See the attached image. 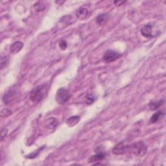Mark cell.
<instances>
[{"label":"cell","instance_id":"1","mask_svg":"<svg viewBox=\"0 0 166 166\" xmlns=\"http://www.w3.org/2000/svg\"><path fill=\"white\" fill-rule=\"evenodd\" d=\"M46 92L47 86L45 84L38 86L31 91L29 96V99L32 102L38 103V102H40L44 99Z\"/></svg>","mask_w":166,"mask_h":166},{"label":"cell","instance_id":"2","mask_svg":"<svg viewBox=\"0 0 166 166\" xmlns=\"http://www.w3.org/2000/svg\"><path fill=\"white\" fill-rule=\"evenodd\" d=\"M129 151L135 156H144L147 153V147L143 141H138L129 145Z\"/></svg>","mask_w":166,"mask_h":166},{"label":"cell","instance_id":"3","mask_svg":"<svg viewBox=\"0 0 166 166\" xmlns=\"http://www.w3.org/2000/svg\"><path fill=\"white\" fill-rule=\"evenodd\" d=\"M71 97L69 91L66 88H60L57 92L55 96V100L59 105H64Z\"/></svg>","mask_w":166,"mask_h":166},{"label":"cell","instance_id":"4","mask_svg":"<svg viewBox=\"0 0 166 166\" xmlns=\"http://www.w3.org/2000/svg\"><path fill=\"white\" fill-rule=\"evenodd\" d=\"M121 56V54L117 53L116 51L112 50H108L106 51L103 55V60L105 62L109 63L114 62L118 59H120Z\"/></svg>","mask_w":166,"mask_h":166},{"label":"cell","instance_id":"5","mask_svg":"<svg viewBox=\"0 0 166 166\" xmlns=\"http://www.w3.org/2000/svg\"><path fill=\"white\" fill-rule=\"evenodd\" d=\"M129 145H126L125 141H121L114 147L112 152L115 155L123 154L126 152L129 151Z\"/></svg>","mask_w":166,"mask_h":166},{"label":"cell","instance_id":"6","mask_svg":"<svg viewBox=\"0 0 166 166\" xmlns=\"http://www.w3.org/2000/svg\"><path fill=\"white\" fill-rule=\"evenodd\" d=\"M141 33L144 37L151 38L153 37V26L151 23H148L145 25L141 29Z\"/></svg>","mask_w":166,"mask_h":166},{"label":"cell","instance_id":"7","mask_svg":"<svg viewBox=\"0 0 166 166\" xmlns=\"http://www.w3.org/2000/svg\"><path fill=\"white\" fill-rule=\"evenodd\" d=\"M89 15H90L89 10L87 9V8L84 7H81V8H79L76 12L77 17L81 20H83L88 18L89 17Z\"/></svg>","mask_w":166,"mask_h":166},{"label":"cell","instance_id":"8","mask_svg":"<svg viewBox=\"0 0 166 166\" xmlns=\"http://www.w3.org/2000/svg\"><path fill=\"white\" fill-rule=\"evenodd\" d=\"M16 95V92L13 90H10L6 93L4 94L3 96L2 100L5 105H9L11 102H12V101L14 99V97Z\"/></svg>","mask_w":166,"mask_h":166},{"label":"cell","instance_id":"9","mask_svg":"<svg viewBox=\"0 0 166 166\" xmlns=\"http://www.w3.org/2000/svg\"><path fill=\"white\" fill-rule=\"evenodd\" d=\"M106 158V154L103 152H97V153L95 155H92L88 160V162L90 163H93L96 162L101 161L104 160Z\"/></svg>","mask_w":166,"mask_h":166},{"label":"cell","instance_id":"10","mask_svg":"<svg viewBox=\"0 0 166 166\" xmlns=\"http://www.w3.org/2000/svg\"><path fill=\"white\" fill-rule=\"evenodd\" d=\"M108 18H109V16L108 14H106V13L101 14L97 16L96 21L97 25L102 26L105 25L107 23Z\"/></svg>","mask_w":166,"mask_h":166},{"label":"cell","instance_id":"11","mask_svg":"<svg viewBox=\"0 0 166 166\" xmlns=\"http://www.w3.org/2000/svg\"><path fill=\"white\" fill-rule=\"evenodd\" d=\"M44 125L46 128L53 129L57 126L58 121L57 120V119H55L54 117H50L45 121Z\"/></svg>","mask_w":166,"mask_h":166},{"label":"cell","instance_id":"12","mask_svg":"<svg viewBox=\"0 0 166 166\" xmlns=\"http://www.w3.org/2000/svg\"><path fill=\"white\" fill-rule=\"evenodd\" d=\"M23 47V44L20 41L16 42L14 44H12V45L11 46V49H10L11 52L12 54H17L19 53L20 50H21Z\"/></svg>","mask_w":166,"mask_h":166},{"label":"cell","instance_id":"13","mask_svg":"<svg viewBox=\"0 0 166 166\" xmlns=\"http://www.w3.org/2000/svg\"><path fill=\"white\" fill-rule=\"evenodd\" d=\"M80 120H81L80 116H78L70 117L66 121V124L68 126H69V127H72V126H75L78 122H79Z\"/></svg>","mask_w":166,"mask_h":166},{"label":"cell","instance_id":"14","mask_svg":"<svg viewBox=\"0 0 166 166\" xmlns=\"http://www.w3.org/2000/svg\"><path fill=\"white\" fill-rule=\"evenodd\" d=\"M164 102H165V101L164 99L159 100L157 101H152L150 102L149 107L151 110H156L157 109H159L161 106H162L164 104Z\"/></svg>","mask_w":166,"mask_h":166},{"label":"cell","instance_id":"15","mask_svg":"<svg viewBox=\"0 0 166 166\" xmlns=\"http://www.w3.org/2000/svg\"><path fill=\"white\" fill-rule=\"evenodd\" d=\"M164 116V113L162 111H158L156 113H154L152 117L150 119V122L151 123H155L160 120V118H162V116Z\"/></svg>","mask_w":166,"mask_h":166},{"label":"cell","instance_id":"16","mask_svg":"<svg viewBox=\"0 0 166 166\" xmlns=\"http://www.w3.org/2000/svg\"><path fill=\"white\" fill-rule=\"evenodd\" d=\"M84 101L87 105H92L95 101V97L93 94H87L84 97Z\"/></svg>","mask_w":166,"mask_h":166},{"label":"cell","instance_id":"17","mask_svg":"<svg viewBox=\"0 0 166 166\" xmlns=\"http://www.w3.org/2000/svg\"><path fill=\"white\" fill-rule=\"evenodd\" d=\"M40 150H42V147L39 149L38 150H37V151H35V152H33V153H31V154L27 155V156H26V158H27V159H35V158L36 157V156L38 155V154L40 153Z\"/></svg>","mask_w":166,"mask_h":166},{"label":"cell","instance_id":"18","mask_svg":"<svg viewBox=\"0 0 166 166\" xmlns=\"http://www.w3.org/2000/svg\"><path fill=\"white\" fill-rule=\"evenodd\" d=\"M8 63H9V58L7 56H5L3 57L2 58V61H1V68L2 69H3L4 68H5Z\"/></svg>","mask_w":166,"mask_h":166},{"label":"cell","instance_id":"19","mask_svg":"<svg viewBox=\"0 0 166 166\" xmlns=\"http://www.w3.org/2000/svg\"><path fill=\"white\" fill-rule=\"evenodd\" d=\"M11 114V111H10L9 110H8L7 108H4L2 110L1 112V116L2 117H7L9 116Z\"/></svg>","mask_w":166,"mask_h":166},{"label":"cell","instance_id":"20","mask_svg":"<svg viewBox=\"0 0 166 166\" xmlns=\"http://www.w3.org/2000/svg\"><path fill=\"white\" fill-rule=\"evenodd\" d=\"M59 45L61 50H65L67 47V42L64 40H61L59 43Z\"/></svg>","mask_w":166,"mask_h":166},{"label":"cell","instance_id":"21","mask_svg":"<svg viewBox=\"0 0 166 166\" xmlns=\"http://www.w3.org/2000/svg\"><path fill=\"white\" fill-rule=\"evenodd\" d=\"M35 9L37 11H42L44 9V5H43L42 3H37L34 5Z\"/></svg>","mask_w":166,"mask_h":166},{"label":"cell","instance_id":"22","mask_svg":"<svg viewBox=\"0 0 166 166\" xmlns=\"http://www.w3.org/2000/svg\"><path fill=\"white\" fill-rule=\"evenodd\" d=\"M7 134V129H3V130H2V136H1V138H2V141L3 140L4 137L6 136Z\"/></svg>","mask_w":166,"mask_h":166},{"label":"cell","instance_id":"23","mask_svg":"<svg viewBox=\"0 0 166 166\" xmlns=\"http://www.w3.org/2000/svg\"><path fill=\"white\" fill-rule=\"evenodd\" d=\"M126 2H119V1H115L114 2V3L117 5V6H120V5H121L122 4L125 3Z\"/></svg>","mask_w":166,"mask_h":166}]
</instances>
